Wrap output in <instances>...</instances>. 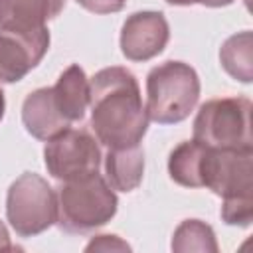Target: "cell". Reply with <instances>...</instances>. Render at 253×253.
<instances>
[{
	"label": "cell",
	"instance_id": "6da1fadb",
	"mask_svg": "<svg viewBox=\"0 0 253 253\" xmlns=\"http://www.w3.org/2000/svg\"><path fill=\"white\" fill-rule=\"evenodd\" d=\"M89 111L95 138L107 148L140 144L148 130V115L132 71L111 65L89 79Z\"/></svg>",
	"mask_w": 253,
	"mask_h": 253
},
{
	"label": "cell",
	"instance_id": "7a4b0ae2",
	"mask_svg": "<svg viewBox=\"0 0 253 253\" xmlns=\"http://www.w3.org/2000/svg\"><path fill=\"white\" fill-rule=\"evenodd\" d=\"M57 225L65 233L83 235L109 223L119 208L115 190L95 172L91 176L61 182L57 188Z\"/></svg>",
	"mask_w": 253,
	"mask_h": 253
},
{
	"label": "cell",
	"instance_id": "3957f363",
	"mask_svg": "<svg viewBox=\"0 0 253 253\" xmlns=\"http://www.w3.org/2000/svg\"><path fill=\"white\" fill-rule=\"evenodd\" d=\"M200 99V77L184 61H164L146 75V115L158 125H176L190 117Z\"/></svg>",
	"mask_w": 253,
	"mask_h": 253
},
{
	"label": "cell",
	"instance_id": "277c9868",
	"mask_svg": "<svg viewBox=\"0 0 253 253\" xmlns=\"http://www.w3.org/2000/svg\"><path fill=\"white\" fill-rule=\"evenodd\" d=\"M192 138L210 148L253 150L251 101L247 97L206 101L194 119Z\"/></svg>",
	"mask_w": 253,
	"mask_h": 253
},
{
	"label": "cell",
	"instance_id": "5b68a950",
	"mask_svg": "<svg viewBox=\"0 0 253 253\" xmlns=\"http://www.w3.org/2000/svg\"><path fill=\"white\" fill-rule=\"evenodd\" d=\"M6 219L20 237H34L55 225L57 194L36 172H24L6 194Z\"/></svg>",
	"mask_w": 253,
	"mask_h": 253
},
{
	"label": "cell",
	"instance_id": "8992f818",
	"mask_svg": "<svg viewBox=\"0 0 253 253\" xmlns=\"http://www.w3.org/2000/svg\"><path fill=\"white\" fill-rule=\"evenodd\" d=\"M99 140L85 128H65L57 136L45 140L43 162L47 174L59 182L79 180L99 172L101 166Z\"/></svg>",
	"mask_w": 253,
	"mask_h": 253
},
{
	"label": "cell",
	"instance_id": "52a82bcc",
	"mask_svg": "<svg viewBox=\"0 0 253 253\" xmlns=\"http://www.w3.org/2000/svg\"><path fill=\"white\" fill-rule=\"evenodd\" d=\"M200 184L221 200L253 198V150L206 146Z\"/></svg>",
	"mask_w": 253,
	"mask_h": 253
},
{
	"label": "cell",
	"instance_id": "ba28073f",
	"mask_svg": "<svg viewBox=\"0 0 253 253\" xmlns=\"http://www.w3.org/2000/svg\"><path fill=\"white\" fill-rule=\"evenodd\" d=\"M170 28L162 12H134L121 30V51L128 61H148L160 55L168 43Z\"/></svg>",
	"mask_w": 253,
	"mask_h": 253
},
{
	"label": "cell",
	"instance_id": "9c48e42d",
	"mask_svg": "<svg viewBox=\"0 0 253 253\" xmlns=\"http://www.w3.org/2000/svg\"><path fill=\"white\" fill-rule=\"evenodd\" d=\"M49 30L18 34L0 30V83L22 81L47 53Z\"/></svg>",
	"mask_w": 253,
	"mask_h": 253
},
{
	"label": "cell",
	"instance_id": "30bf717a",
	"mask_svg": "<svg viewBox=\"0 0 253 253\" xmlns=\"http://www.w3.org/2000/svg\"><path fill=\"white\" fill-rule=\"evenodd\" d=\"M63 8L65 0H0V30L38 34Z\"/></svg>",
	"mask_w": 253,
	"mask_h": 253
},
{
	"label": "cell",
	"instance_id": "8fae6325",
	"mask_svg": "<svg viewBox=\"0 0 253 253\" xmlns=\"http://www.w3.org/2000/svg\"><path fill=\"white\" fill-rule=\"evenodd\" d=\"M22 123L26 130L38 140H49L69 128V123L57 111L51 87H40L24 99Z\"/></svg>",
	"mask_w": 253,
	"mask_h": 253
},
{
	"label": "cell",
	"instance_id": "7c38bea8",
	"mask_svg": "<svg viewBox=\"0 0 253 253\" xmlns=\"http://www.w3.org/2000/svg\"><path fill=\"white\" fill-rule=\"evenodd\" d=\"M51 93H53L57 111L69 125L83 121V117L89 109V95H91L89 79H87L83 67H79L77 63L69 65L57 77L55 85L51 87Z\"/></svg>",
	"mask_w": 253,
	"mask_h": 253
},
{
	"label": "cell",
	"instance_id": "4fadbf2b",
	"mask_svg": "<svg viewBox=\"0 0 253 253\" xmlns=\"http://www.w3.org/2000/svg\"><path fill=\"white\" fill-rule=\"evenodd\" d=\"M144 174V150L140 144L126 148H109L105 156V180L117 192H132L140 186Z\"/></svg>",
	"mask_w": 253,
	"mask_h": 253
},
{
	"label": "cell",
	"instance_id": "5bb4252c",
	"mask_svg": "<svg viewBox=\"0 0 253 253\" xmlns=\"http://www.w3.org/2000/svg\"><path fill=\"white\" fill-rule=\"evenodd\" d=\"M221 67L241 83L253 81V36L249 30L229 36L219 49Z\"/></svg>",
	"mask_w": 253,
	"mask_h": 253
},
{
	"label": "cell",
	"instance_id": "9a60e30c",
	"mask_svg": "<svg viewBox=\"0 0 253 253\" xmlns=\"http://www.w3.org/2000/svg\"><path fill=\"white\" fill-rule=\"evenodd\" d=\"M206 146L192 140L180 142L168 156V174L170 178L184 188H202L200 168Z\"/></svg>",
	"mask_w": 253,
	"mask_h": 253
},
{
	"label": "cell",
	"instance_id": "2e32d148",
	"mask_svg": "<svg viewBox=\"0 0 253 253\" xmlns=\"http://www.w3.org/2000/svg\"><path fill=\"white\" fill-rule=\"evenodd\" d=\"M170 247L176 253H188V251L217 253L219 249L211 225H208L202 219H184L174 229Z\"/></svg>",
	"mask_w": 253,
	"mask_h": 253
},
{
	"label": "cell",
	"instance_id": "e0dca14e",
	"mask_svg": "<svg viewBox=\"0 0 253 253\" xmlns=\"http://www.w3.org/2000/svg\"><path fill=\"white\" fill-rule=\"evenodd\" d=\"M221 219L227 225L249 227L253 221V198H239V200H223L221 204Z\"/></svg>",
	"mask_w": 253,
	"mask_h": 253
},
{
	"label": "cell",
	"instance_id": "ac0fdd59",
	"mask_svg": "<svg viewBox=\"0 0 253 253\" xmlns=\"http://www.w3.org/2000/svg\"><path fill=\"white\" fill-rule=\"evenodd\" d=\"M85 251H130V245L117 235H95Z\"/></svg>",
	"mask_w": 253,
	"mask_h": 253
},
{
	"label": "cell",
	"instance_id": "d6986e66",
	"mask_svg": "<svg viewBox=\"0 0 253 253\" xmlns=\"http://www.w3.org/2000/svg\"><path fill=\"white\" fill-rule=\"evenodd\" d=\"M75 2L93 14H115L121 12L126 4V0H75Z\"/></svg>",
	"mask_w": 253,
	"mask_h": 253
},
{
	"label": "cell",
	"instance_id": "ffe728a7",
	"mask_svg": "<svg viewBox=\"0 0 253 253\" xmlns=\"http://www.w3.org/2000/svg\"><path fill=\"white\" fill-rule=\"evenodd\" d=\"M172 6H192V4H202L208 8H221V6H229L233 0H166Z\"/></svg>",
	"mask_w": 253,
	"mask_h": 253
},
{
	"label": "cell",
	"instance_id": "44dd1931",
	"mask_svg": "<svg viewBox=\"0 0 253 253\" xmlns=\"http://www.w3.org/2000/svg\"><path fill=\"white\" fill-rule=\"evenodd\" d=\"M0 251H14V245L10 241V233L4 225V221H0Z\"/></svg>",
	"mask_w": 253,
	"mask_h": 253
},
{
	"label": "cell",
	"instance_id": "7402d4cb",
	"mask_svg": "<svg viewBox=\"0 0 253 253\" xmlns=\"http://www.w3.org/2000/svg\"><path fill=\"white\" fill-rule=\"evenodd\" d=\"M4 111H6V99H4V91L0 89V121L4 119Z\"/></svg>",
	"mask_w": 253,
	"mask_h": 253
}]
</instances>
